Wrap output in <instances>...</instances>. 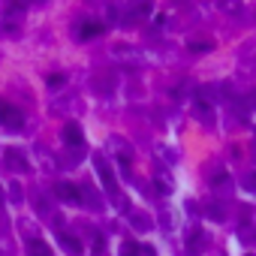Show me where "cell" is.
<instances>
[{"mask_svg": "<svg viewBox=\"0 0 256 256\" xmlns=\"http://www.w3.org/2000/svg\"><path fill=\"white\" fill-rule=\"evenodd\" d=\"M139 253H142V247L136 241H124L120 244V256H139Z\"/></svg>", "mask_w": 256, "mask_h": 256, "instance_id": "cell-10", "label": "cell"}, {"mask_svg": "<svg viewBox=\"0 0 256 256\" xmlns=\"http://www.w3.org/2000/svg\"><path fill=\"white\" fill-rule=\"evenodd\" d=\"M94 166H96V172H100V178H102V184H106V190L108 193H114V175H112V169H108V163L96 154L94 157Z\"/></svg>", "mask_w": 256, "mask_h": 256, "instance_id": "cell-3", "label": "cell"}, {"mask_svg": "<svg viewBox=\"0 0 256 256\" xmlns=\"http://www.w3.org/2000/svg\"><path fill=\"white\" fill-rule=\"evenodd\" d=\"M22 120H24V114L16 106H0V126H4V130L18 133L22 130Z\"/></svg>", "mask_w": 256, "mask_h": 256, "instance_id": "cell-1", "label": "cell"}, {"mask_svg": "<svg viewBox=\"0 0 256 256\" xmlns=\"http://www.w3.org/2000/svg\"><path fill=\"white\" fill-rule=\"evenodd\" d=\"M10 199L12 202H22V187L18 184H10Z\"/></svg>", "mask_w": 256, "mask_h": 256, "instance_id": "cell-15", "label": "cell"}, {"mask_svg": "<svg viewBox=\"0 0 256 256\" xmlns=\"http://www.w3.org/2000/svg\"><path fill=\"white\" fill-rule=\"evenodd\" d=\"M130 223H133L136 229H151V217L142 214V211H133V214H130Z\"/></svg>", "mask_w": 256, "mask_h": 256, "instance_id": "cell-8", "label": "cell"}, {"mask_svg": "<svg viewBox=\"0 0 256 256\" xmlns=\"http://www.w3.org/2000/svg\"><path fill=\"white\" fill-rule=\"evenodd\" d=\"M6 163H10L16 172H30V160H28L22 151H16V148H10V151H6Z\"/></svg>", "mask_w": 256, "mask_h": 256, "instance_id": "cell-4", "label": "cell"}, {"mask_svg": "<svg viewBox=\"0 0 256 256\" xmlns=\"http://www.w3.org/2000/svg\"><path fill=\"white\" fill-rule=\"evenodd\" d=\"M64 142L76 151V157L84 154V133H82L78 124H66V126H64Z\"/></svg>", "mask_w": 256, "mask_h": 256, "instance_id": "cell-2", "label": "cell"}, {"mask_svg": "<svg viewBox=\"0 0 256 256\" xmlns=\"http://www.w3.org/2000/svg\"><path fill=\"white\" fill-rule=\"evenodd\" d=\"M247 256H253V253H247Z\"/></svg>", "mask_w": 256, "mask_h": 256, "instance_id": "cell-19", "label": "cell"}, {"mask_svg": "<svg viewBox=\"0 0 256 256\" xmlns=\"http://www.w3.org/2000/svg\"><path fill=\"white\" fill-rule=\"evenodd\" d=\"M196 114L202 118V124H211V120H214V112H211L205 102H196Z\"/></svg>", "mask_w": 256, "mask_h": 256, "instance_id": "cell-11", "label": "cell"}, {"mask_svg": "<svg viewBox=\"0 0 256 256\" xmlns=\"http://www.w3.org/2000/svg\"><path fill=\"white\" fill-rule=\"evenodd\" d=\"M102 34V24L100 22H88L84 28H78V36L82 40H94V36H100Z\"/></svg>", "mask_w": 256, "mask_h": 256, "instance_id": "cell-7", "label": "cell"}, {"mask_svg": "<svg viewBox=\"0 0 256 256\" xmlns=\"http://www.w3.org/2000/svg\"><path fill=\"white\" fill-rule=\"evenodd\" d=\"M247 187H253V190H256V175H247Z\"/></svg>", "mask_w": 256, "mask_h": 256, "instance_id": "cell-17", "label": "cell"}, {"mask_svg": "<svg viewBox=\"0 0 256 256\" xmlns=\"http://www.w3.org/2000/svg\"><path fill=\"white\" fill-rule=\"evenodd\" d=\"M0 205H4V187H0Z\"/></svg>", "mask_w": 256, "mask_h": 256, "instance_id": "cell-18", "label": "cell"}, {"mask_svg": "<svg viewBox=\"0 0 256 256\" xmlns=\"http://www.w3.org/2000/svg\"><path fill=\"white\" fill-rule=\"evenodd\" d=\"M202 244H205V232L193 229V232H190V247H202Z\"/></svg>", "mask_w": 256, "mask_h": 256, "instance_id": "cell-13", "label": "cell"}, {"mask_svg": "<svg viewBox=\"0 0 256 256\" xmlns=\"http://www.w3.org/2000/svg\"><path fill=\"white\" fill-rule=\"evenodd\" d=\"M58 196L64 202H82V193H78L76 184H58Z\"/></svg>", "mask_w": 256, "mask_h": 256, "instance_id": "cell-5", "label": "cell"}, {"mask_svg": "<svg viewBox=\"0 0 256 256\" xmlns=\"http://www.w3.org/2000/svg\"><path fill=\"white\" fill-rule=\"evenodd\" d=\"M114 58L130 60V64H142V54H136V52H133V46H114Z\"/></svg>", "mask_w": 256, "mask_h": 256, "instance_id": "cell-6", "label": "cell"}, {"mask_svg": "<svg viewBox=\"0 0 256 256\" xmlns=\"http://www.w3.org/2000/svg\"><path fill=\"white\" fill-rule=\"evenodd\" d=\"M214 46L211 42H190V52H199V54H205V52H211Z\"/></svg>", "mask_w": 256, "mask_h": 256, "instance_id": "cell-14", "label": "cell"}, {"mask_svg": "<svg viewBox=\"0 0 256 256\" xmlns=\"http://www.w3.org/2000/svg\"><path fill=\"white\" fill-rule=\"evenodd\" d=\"M58 84H64V76H48V88H58Z\"/></svg>", "mask_w": 256, "mask_h": 256, "instance_id": "cell-16", "label": "cell"}, {"mask_svg": "<svg viewBox=\"0 0 256 256\" xmlns=\"http://www.w3.org/2000/svg\"><path fill=\"white\" fill-rule=\"evenodd\" d=\"M60 241H64V247H66L70 253H76V256L82 253V244H78V241H76L72 235H60Z\"/></svg>", "mask_w": 256, "mask_h": 256, "instance_id": "cell-12", "label": "cell"}, {"mask_svg": "<svg viewBox=\"0 0 256 256\" xmlns=\"http://www.w3.org/2000/svg\"><path fill=\"white\" fill-rule=\"evenodd\" d=\"M30 256H52V247L46 244V241H30V250H28Z\"/></svg>", "mask_w": 256, "mask_h": 256, "instance_id": "cell-9", "label": "cell"}]
</instances>
